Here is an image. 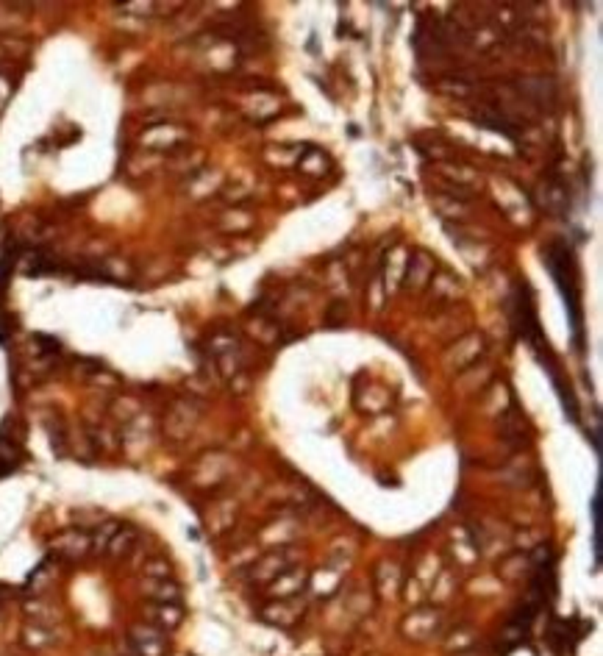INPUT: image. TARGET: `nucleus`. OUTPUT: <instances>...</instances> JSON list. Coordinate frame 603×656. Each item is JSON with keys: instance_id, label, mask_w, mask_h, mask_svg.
I'll return each instance as SVG.
<instances>
[{"instance_id": "nucleus-1", "label": "nucleus", "mask_w": 603, "mask_h": 656, "mask_svg": "<svg viewBox=\"0 0 603 656\" xmlns=\"http://www.w3.org/2000/svg\"><path fill=\"white\" fill-rule=\"evenodd\" d=\"M589 509H592V531H595V537H592V545H595V565H600V481H597V490H595V498H592Z\"/></svg>"}]
</instances>
